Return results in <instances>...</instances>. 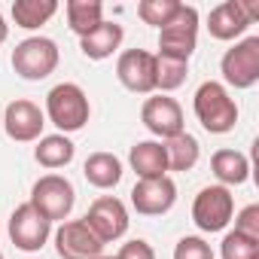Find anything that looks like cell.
<instances>
[{
    "label": "cell",
    "mask_w": 259,
    "mask_h": 259,
    "mask_svg": "<svg viewBox=\"0 0 259 259\" xmlns=\"http://www.w3.org/2000/svg\"><path fill=\"white\" fill-rule=\"evenodd\" d=\"M192 107H195V116H198L201 128L210 135H226L238 122V104L232 101V95L226 92L223 82H213V79L201 82L198 92H195Z\"/></svg>",
    "instance_id": "cell-1"
},
{
    "label": "cell",
    "mask_w": 259,
    "mask_h": 259,
    "mask_svg": "<svg viewBox=\"0 0 259 259\" xmlns=\"http://www.w3.org/2000/svg\"><path fill=\"white\" fill-rule=\"evenodd\" d=\"M89 113H92L89 98L76 82H58L46 95V116L61 132H79L89 122Z\"/></svg>",
    "instance_id": "cell-2"
},
{
    "label": "cell",
    "mask_w": 259,
    "mask_h": 259,
    "mask_svg": "<svg viewBox=\"0 0 259 259\" xmlns=\"http://www.w3.org/2000/svg\"><path fill=\"white\" fill-rule=\"evenodd\" d=\"M195 40H198V10L180 4L171 22L159 28V55L189 61L195 52Z\"/></svg>",
    "instance_id": "cell-3"
},
{
    "label": "cell",
    "mask_w": 259,
    "mask_h": 259,
    "mask_svg": "<svg viewBox=\"0 0 259 259\" xmlns=\"http://www.w3.org/2000/svg\"><path fill=\"white\" fill-rule=\"evenodd\" d=\"M58 46L49 37H28L13 49V70L22 79H46L58 67Z\"/></svg>",
    "instance_id": "cell-4"
},
{
    "label": "cell",
    "mask_w": 259,
    "mask_h": 259,
    "mask_svg": "<svg viewBox=\"0 0 259 259\" xmlns=\"http://www.w3.org/2000/svg\"><path fill=\"white\" fill-rule=\"evenodd\" d=\"M31 204L37 213H43L49 223L55 220H67L73 204H76V189L67 177L61 174H46L34 183L31 189Z\"/></svg>",
    "instance_id": "cell-5"
},
{
    "label": "cell",
    "mask_w": 259,
    "mask_h": 259,
    "mask_svg": "<svg viewBox=\"0 0 259 259\" xmlns=\"http://www.w3.org/2000/svg\"><path fill=\"white\" fill-rule=\"evenodd\" d=\"M220 70H223V79L235 89L256 85L259 82V37H247L235 43L232 49H226Z\"/></svg>",
    "instance_id": "cell-6"
},
{
    "label": "cell",
    "mask_w": 259,
    "mask_h": 259,
    "mask_svg": "<svg viewBox=\"0 0 259 259\" xmlns=\"http://www.w3.org/2000/svg\"><path fill=\"white\" fill-rule=\"evenodd\" d=\"M235 198L226 186H204L192 201V220L201 232H223L232 223Z\"/></svg>",
    "instance_id": "cell-7"
},
{
    "label": "cell",
    "mask_w": 259,
    "mask_h": 259,
    "mask_svg": "<svg viewBox=\"0 0 259 259\" xmlns=\"http://www.w3.org/2000/svg\"><path fill=\"white\" fill-rule=\"evenodd\" d=\"M259 16L256 4H244V0H226V4L213 7L207 16V31L213 40H235L241 37Z\"/></svg>",
    "instance_id": "cell-8"
},
{
    "label": "cell",
    "mask_w": 259,
    "mask_h": 259,
    "mask_svg": "<svg viewBox=\"0 0 259 259\" xmlns=\"http://www.w3.org/2000/svg\"><path fill=\"white\" fill-rule=\"evenodd\" d=\"M49 232H52V223L34 210L31 201L19 204L10 217V238L19 250L25 253H34V250H43V244L49 241Z\"/></svg>",
    "instance_id": "cell-9"
},
{
    "label": "cell",
    "mask_w": 259,
    "mask_h": 259,
    "mask_svg": "<svg viewBox=\"0 0 259 259\" xmlns=\"http://www.w3.org/2000/svg\"><path fill=\"white\" fill-rule=\"evenodd\" d=\"M116 76L128 92L150 95L156 92V55L147 49H128L116 61Z\"/></svg>",
    "instance_id": "cell-10"
},
{
    "label": "cell",
    "mask_w": 259,
    "mask_h": 259,
    "mask_svg": "<svg viewBox=\"0 0 259 259\" xmlns=\"http://www.w3.org/2000/svg\"><path fill=\"white\" fill-rule=\"evenodd\" d=\"M85 220V226L107 244V241H116V238H122L125 232H128V210H125V204L116 198V195H101V198H95L92 201V207H89V213L82 217Z\"/></svg>",
    "instance_id": "cell-11"
},
{
    "label": "cell",
    "mask_w": 259,
    "mask_h": 259,
    "mask_svg": "<svg viewBox=\"0 0 259 259\" xmlns=\"http://www.w3.org/2000/svg\"><path fill=\"white\" fill-rule=\"evenodd\" d=\"M55 250L61 259H101L104 241L85 226V220H70L55 232Z\"/></svg>",
    "instance_id": "cell-12"
},
{
    "label": "cell",
    "mask_w": 259,
    "mask_h": 259,
    "mask_svg": "<svg viewBox=\"0 0 259 259\" xmlns=\"http://www.w3.org/2000/svg\"><path fill=\"white\" fill-rule=\"evenodd\" d=\"M141 119L150 132L162 141H171L183 132V110L174 98L168 95H156V98H147L144 107H141Z\"/></svg>",
    "instance_id": "cell-13"
},
{
    "label": "cell",
    "mask_w": 259,
    "mask_h": 259,
    "mask_svg": "<svg viewBox=\"0 0 259 259\" xmlns=\"http://www.w3.org/2000/svg\"><path fill=\"white\" fill-rule=\"evenodd\" d=\"M177 201V186L171 177H156V180H138L132 189V204L144 217H162L174 207Z\"/></svg>",
    "instance_id": "cell-14"
},
{
    "label": "cell",
    "mask_w": 259,
    "mask_h": 259,
    "mask_svg": "<svg viewBox=\"0 0 259 259\" xmlns=\"http://www.w3.org/2000/svg\"><path fill=\"white\" fill-rule=\"evenodd\" d=\"M43 125H46V116H43V110H40L34 101H13V104L7 107V113H4L7 138H10V141H19V144L40 141Z\"/></svg>",
    "instance_id": "cell-15"
},
{
    "label": "cell",
    "mask_w": 259,
    "mask_h": 259,
    "mask_svg": "<svg viewBox=\"0 0 259 259\" xmlns=\"http://www.w3.org/2000/svg\"><path fill=\"white\" fill-rule=\"evenodd\" d=\"M128 162H132L135 174L141 180H156V177H168V156L165 147L159 141H141L132 147L128 153Z\"/></svg>",
    "instance_id": "cell-16"
},
{
    "label": "cell",
    "mask_w": 259,
    "mask_h": 259,
    "mask_svg": "<svg viewBox=\"0 0 259 259\" xmlns=\"http://www.w3.org/2000/svg\"><path fill=\"white\" fill-rule=\"evenodd\" d=\"M122 37H125L122 25H116V22H101L89 37L79 40V49H82L85 58H92V61H104V58H110V55L119 49Z\"/></svg>",
    "instance_id": "cell-17"
},
{
    "label": "cell",
    "mask_w": 259,
    "mask_h": 259,
    "mask_svg": "<svg viewBox=\"0 0 259 259\" xmlns=\"http://www.w3.org/2000/svg\"><path fill=\"white\" fill-rule=\"evenodd\" d=\"M210 171H213V177L229 189V186L247 183V177H250V162H247V156L238 153V150H217L213 159H210Z\"/></svg>",
    "instance_id": "cell-18"
},
{
    "label": "cell",
    "mask_w": 259,
    "mask_h": 259,
    "mask_svg": "<svg viewBox=\"0 0 259 259\" xmlns=\"http://www.w3.org/2000/svg\"><path fill=\"white\" fill-rule=\"evenodd\" d=\"M82 174L95 189H113L122 180V162L113 153H92L82 165Z\"/></svg>",
    "instance_id": "cell-19"
},
{
    "label": "cell",
    "mask_w": 259,
    "mask_h": 259,
    "mask_svg": "<svg viewBox=\"0 0 259 259\" xmlns=\"http://www.w3.org/2000/svg\"><path fill=\"white\" fill-rule=\"evenodd\" d=\"M64 10H67V25L79 40L89 37L104 22V4H98V0H67Z\"/></svg>",
    "instance_id": "cell-20"
},
{
    "label": "cell",
    "mask_w": 259,
    "mask_h": 259,
    "mask_svg": "<svg viewBox=\"0 0 259 259\" xmlns=\"http://www.w3.org/2000/svg\"><path fill=\"white\" fill-rule=\"evenodd\" d=\"M73 153H76V147H73L70 138H64V135H49V138H40V144H37V150H34V159H37L43 168L55 171V168L70 165V162H73Z\"/></svg>",
    "instance_id": "cell-21"
},
{
    "label": "cell",
    "mask_w": 259,
    "mask_h": 259,
    "mask_svg": "<svg viewBox=\"0 0 259 259\" xmlns=\"http://www.w3.org/2000/svg\"><path fill=\"white\" fill-rule=\"evenodd\" d=\"M165 156H168V171H192L198 165V156H201V147L192 135L180 132L177 138L165 141Z\"/></svg>",
    "instance_id": "cell-22"
},
{
    "label": "cell",
    "mask_w": 259,
    "mask_h": 259,
    "mask_svg": "<svg viewBox=\"0 0 259 259\" xmlns=\"http://www.w3.org/2000/svg\"><path fill=\"white\" fill-rule=\"evenodd\" d=\"M55 13H58L55 0H16L13 4V19L25 31H34V28L46 25Z\"/></svg>",
    "instance_id": "cell-23"
},
{
    "label": "cell",
    "mask_w": 259,
    "mask_h": 259,
    "mask_svg": "<svg viewBox=\"0 0 259 259\" xmlns=\"http://www.w3.org/2000/svg\"><path fill=\"white\" fill-rule=\"evenodd\" d=\"M189 76V61H177V58H165L156 55V89L162 92H174L186 82Z\"/></svg>",
    "instance_id": "cell-24"
},
{
    "label": "cell",
    "mask_w": 259,
    "mask_h": 259,
    "mask_svg": "<svg viewBox=\"0 0 259 259\" xmlns=\"http://www.w3.org/2000/svg\"><path fill=\"white\" fill-rule=\"evenodd\" d=\"M177 10H180V0H141L138 4V16L153 28L168 25Z\"/></svg>",
    "instance_id": "cell-25"
},
{
    "label": "cell",
    "mask_w": 259,
    "mask_h": 259,
    "mask_svg": "<svg viewBox=\"0 0 259 259\" xmlns=\"http://www.w3.org/2000/svg\"><path fill=\"white\" fill-rule=\"evenodd\" d=\"M220 256L223 259H259V241H250L232 229L220 244Z\"/></svg>",
    "instance_id": "cell-26"
},
{
    "label": "cell",
    "mask_w": 259,
    "mask_h": 259,
    "mask_svg": "<svg viewBox=\"0 0 259 259\" xmlns=\"http://www.w3.org/2000/svg\"><path fill=\"white\" fill-rule=\"evenodd\" d=\"M174 259H213V250H210V244H207L204 238H198V235H186V238L177 241V247H174Z\"/></svg>",
    "instance_id": "cell-27"
},
{
    "label": "cell",
    "mask_w": 259,
    "mask_h": 259,
    "mask_svg": "<svg viewBox=\"0 0 259 259\" xmlns=\"http://www.w3.org/2000/svg\"><path fill=\"white\" fill-rule=\"evenodd\" d=\"M235 232L250 238V241H259V204H247L235 217Z\"/></svg>",
    "instance_id": "cell-28"
},
{
    "label": "cell",
    "mask_w": 259,
    "mask_h": 259,
    "mask_svg": "<svg viewBox=\"0 0 259 259\" xmlns=\"http://www.w3.org/2000/svg\"><path fill=\"white\" fill-rule=\"evenodd\" d=\"M116 259H156V250L144 238H135V241H125L122 244V250L116 253Z\"/></svg>",
    "instance_id": "cell-29"
},
{
    "label": "cell",
    "mask_w": 259,
    "mask_h": 259,
    "mask_svg": "<svg viewBox=\"0 0 259 259\" xmlns=\"http://www.w3.org/2000/svg\"><path fill=\"white\" fill-rule=\"evenodd\" d=\"M7 37H10V25H7L4 16H0V43H7Z\"/></svg>",
    "instance_id": "cell-30"
},
{
    "label": "cell",
    "mask_w": 259,
    "mask_h": 259,
    "mask_svg": "<svg viewBox=\"0 0 259 259\" xmlns=\"http://www.w3.org/2000/svg\"><path fill=\"white\" fill-rule=\"evenodd\" d=\"M101 259H116V256H101Z\"/></svg>",
    "instance_id": "cell-31"
},
{
    "label": "cell",
    "mask_w": 259,
    "mask_h": 259,
    "mask_svg": "<svg viewBox=\"0 0 259 259\" xmlns=\"http://www.w3.org/2000/svg\"><path fill=\"white\" fill-rule=\"evenodd\" d=\"M0 259H4V253H0Z\"/></svg>",
    "instance_id": "cell-32"
}]
</instances>
